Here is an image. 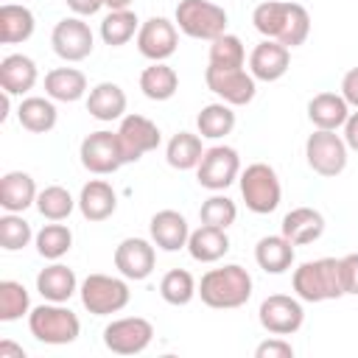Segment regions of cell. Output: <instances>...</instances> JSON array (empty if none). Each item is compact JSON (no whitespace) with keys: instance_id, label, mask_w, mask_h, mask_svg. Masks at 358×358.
Wrapping results in <instances>:
<instances>
[{"instance_id":"cell-33","label":"cell","mask_w":358,"mask_h":358,"mask_svg":"<svg viewBox=\"0 0 358 358\" xmlns=\"http://www.w3.org/2000/svg\"><path fill=\"white\" fill-rule=\"evenodd\" d=\"M140 90L148 101H168L176 95L179 90V76L171 64L165 62H151L143 73H140Z\"/></svg>"},{"instance_id":"cell-38","label":"cell","mask_w":358,"mask_h":358,"mask_svg":"<svg viewBox=\"0 0 358 358\" xmlns=\"http://www.w3.org/2000/svg\"><path fill=\"white\" fill-rule=\"evenodd\" d=\"M199 294V282L193 280V274L187 268H171L162 280H159V296L168 305H187L193 296Z\"/></svg>"},{"instance_id":"cell-4","label":"cell","mask_w":358,"mask_h":358,"mask_svg":"<svg viewBox=\"0 0 358 358\" xmlns=\"http://www.w3.org/2000/svg\"><path fill=\"white\" fill-rule=\"evenodd\" d=\"M28 327L31 336L42 344H73L81 333V322L78 316L64 305V302H42L36 308H31L28 313Z\"/></svg>"},{"instance_id":"cell-29","label":"cell","mask_w":358,"mask_h":358,"mask_svg":"<svg viewBox=\"0 0 358 358\" xmlns=\"http://www.w3.org/2000/svg\"><path fill=\"white\" fill-rule=\"evenodd\" d=\"M294 243L280 232V235H266L255 246V260L266 274H285L294 266Z\"/></svg>"},{"instance_id":"cell-39","label":"cell","mask_w":358,"mask_h":358,"mask_svg":"<svg viewBox=\"0 0 358 358\" xmlns=\"http://www.w3.org/2000/svg\"><path fill=\"white\" fill-rule=\"evenodd\" d=\"M31 313V296L22 282L0 280V322H17Z\"/></svg>"},{"instance_id":"cell-2","label":"cell","mask_w":358,"mask_h":358,"mask_svg":"<svg viewBox=\"0 0 358 358\" xmlns=\"http://www.w3.org/2000/svg\"><path fill=\"white\" fill-rule=\"evenodd\" d=\"M252 274L241 263H227L221 268H210L199 280V296L207 308L232 310L249 302L252 296Z\"/></svg>"},{"instance_id":"cell-30","label":"cell","mask_w":358,"mask_h":358,"mask_svg":"<svg viewBox=\"0 0 358 358\" xmlns=\"http://www.w3.org/2000/svg\"><path fill=\"white\" fill-rule=\"evenodd\" d=\"M187 252H190V257L196 263H215V260H221L229 252L227 229H218V227H210V224H201L199 229H190Z\"/></svg>"},{"instance_id":"cell-16","label":"cell","mask_w":358,"mask_h":358,"mask_svg":"<svg viewBox=\"0 0 358 358\" xmlns=\"http://www.w3.org/2000/svg\"><path fill=\"white\" fill-rule=\"evenodd\" d=\"M176 45H179V28H176V22H171L165 17H151V20L140 22L137 50L148 62H165V59H171L176 53Z\"/></svg>"},{"instance_id":"cell-42","label":"cell","mask_w":358,"mask_h":358,"mask_svg":"<svg viewBox=\"0 0 358 358\" xmlns=\"http://www.w3.org/2000/svg\"><path fill=\"white\" fill-rule=\"evenodd\" d=\"M199 218H201V224L227 229V227L235 224V218H238V207H235V201H232L229 196L213 193L207 201H201V207H199Z\"/></svg>"},{"instance_id":"cell-28","label":"cell","mask_w":358,"mask_h":358,"mask_svg":"<svg viewBox=\"0 0 358 358\" xmlns=\"http://www.w3.org/2000/svg\"><path fill=\"white\" fill-rule=\"evenodd\" d=\"M17 120H20V126L25 129V131H31V134H48L53 126H56V120H59V112H56V103H53V98H42V95H28V98H22L20 101V106H17Z\"/></svg>"},{"instance_id":"cell-22","label":"cell","mask_w":358,"mask_h":358,"mask_svg":"<svg viewBox=\"0 0 358 358\" xmlns=\"http://www.w3.org/2000/svg\"><path fill=\"white\" fill-rule=\"evenodd\" d=\"M350 117V103L344 101L341 92H316L308 101V120L313 129H327L338 131Z\"/></svg>"},{"instance_id":"cell-17","label":"cell","mask_w":358,"mask_h":358,"mask_svg":"<svg viewBox=\"0 0 358 358\" xmlns=\"http://www.w3.org/2000/svg\"><path fill=\"white\" fill-rule=\"evenodd\" d=\"M154 266H157L154 241H145V238H123L115 246V268L120 271V277L140 282V280L151 277Z\"/></svg>"},{"instance_id":"cell-48","label":"cell","mask_w":358,"mask_h":358,"mask_svg":"<svg viewBox=\"0 0 358 358\" xmlns=\"http://www.w3.org/2000/svg\"><path fill=\"white\" fill-rule=\"evenodd\" d=\"M0 358H25V350H22L20 344L3 338V341H0Z\"/></svg>"},{"instance_id":"cell-43","label":"cell","mask_w":358,"mask_h":358,"mask_svg":"<svg viewBox=\"0 0 358 358\" xmlns=\"http://www.w3.org/2000/svg\"><path fill=\"white\" fill-rule=\"evenodd\" d=\"M255 358H294V347L285 341V336H274L255 347Z\"/></svg>"},{"instance_id":"cell-44","label":"cell","mask_w":358,"mask_h":358,"mask_svg":"<svg viewBox=\"0 0 358 358\" xmlns=\"http://www.w3.org/2000/svg\"><path fill=\"white\" fill-rule=\"evenodd\" d=\"M338 268H341V288H344V294L358 296V252H350V255L338 257Z\"/></svg>"},{"instance_id":"cell-5","label":"cell","mask_w":358,"mask_h":358,"mask_svg":"<svg viewBox=\"0 0 358 358\" xmlns=\"http://www.w3.org/2000/svg\"><path fill=\"white\" fill-rule=\"evenodd\" d=\"M238 185H241V199L246 204L249 213L255 215H268L280 207V199H282V185H280V176L277 171L268 165V162H252L241 171L238 176Z\"/></svg>"},{"instance_id":"cell-23","label":"cell","mask_w":358,"mask_h":358,"mask_svg":"<svg viewBox=\"0 0 358 358\" xmlns=\"http://www.w3.org/2000/svg\"><path fill=\"white\" fill-rule=\"evenodd\" d=\"M87 112L101 123L120 120L126 112V92L115 81H101L87 92Z\"/></svg>"},{"instance_id":"cell-9","label":"cell","mask_w":358,"mask_h":358,"mask_svg":"<svg viewBox=\"0 0 358 358\" xmlns=\"http://www.w3.org/2000/svg\"><path fill=\"white\" fill-rule=\"evenodd\" d=\"M78 157H81V165H84L90 173H95V176L115 173L117 168L126 165L123 151H120L117 131H106V129L90 131V134L81 140Z\"/></svg>"},{"instance_id":"cell-12","label":"cell","mask_w":358,"mask_h":358,"mask_svg":"<svg viewBox=\"0 0 358 358\" xmlns=\"http://www.w3.org/2000/svg\"><path fill=\"white\" fill-rule=\"evenodd\" d=\"M241 176V157L232 145H213L204 151L199 168H196V179L201 187L221 193L227 190L235 179Z\"/></svg>"},{"instance_id":"cell-49","label":"cell","mask_w":358,"mask_h":358,"mask_svg":"<svg viewBox=\"0 0 358 358\" xmlns=\"http://www.w3.org/2000/svg\"><path fill=\"white\" fill-rule=\"evenodd\" d=\"M134 0H103V6L109 8V11H120V8H129Z\"/></svg>"},{"instance_id":"cell-8","label":"cell","mask_w":358,"mask_h":358,"mask_svg":"<svg viewBox=\"0 0 358 358\" xmlns=\"http://www.w3.org/2000/svg\"><path fill=\"white\" fill-rule=\"evenodd\" d=\"M347 143L341 134L327 131V129H316L308 140H305V159L308 168L324 179L338 176L347 168Z\"/></svg>"},{"instance_id":"cell-7","label":"cell","mask_w":358,"mask_h":358,"mask_svg":"<svg viewBox=\"0 0 358 358\" xmlns=\"http://www.w3.org/2000/svg\"><path fill=\"white\" fill-rule=\"evenodd\" d=\"M176 28L190 39H207L227 34V11L210 0H179L173 14Z\"/></svg>"},{"instance_id":"cell-6","label":"cell","mask_w":358,"mask_h":358,"mask_svg":"<svg viewBox=\"0 0 358 358\" xmlns=\"http://www.w3.org/2000/svg\"><path fill=\"white\" fill-rule=\"evenodd\" d=\"M81 305L92 316H112L123 310L131 299L126 277H112V274H87L78 285Z\"/></svg>"},{"instance_id":"cell-35","label":"cell","mask_w":358,"mask_h":358,"mask_svg":"<svg viewBox=\"0 0 358 358\" xmlns=\"http://www.w3.org/2000/svg\"><path fill=\"white\" fill-rule=\"evenodd\" d=\"M140 31V20L131 8H120V11H109L101 20V39L109 48H120L126 45L131 36H137Z\"/></svg>"},{"instance_id":"cell-13","label":"cell","mask_w":358,"mask_h":358,"mask_svg":"<svg viewBox=\"0 0 358 358\" xmlns=\"http://www.w3.org/2000/svg\"><path fill=\"white\" fill-rule=\"evenodd\" d=\"M257 319H260L263 330L271 336H294L305 322V308H302L299 296L271 294L260 302Z\"/></svg>"},{"instance_id":"cell-40","label":"cell","mask_w":358,"mask_h":358,"mask_svg":"<svg viewBox=\"0 0 358 358\" xmlns=\"http://www.w3.org/2000/svg\"><path fill=\"white\" fill-rule=\"evenodd\" d=\"M34 229L31 224L22 218V213H6L0 218V246L6 252H20L34 241Z\"/></svg>"},{"instance_id":"cell-41","label":"cell","mask_w":358,"mask_h":358,"mask_svg":"<svg viewBox=\"0 0 358 358\" xmlns=\"http://www.w3.org/2000/svg\"><path fill=\"white\" fill-rule=\"evenodd\" d=\"M246 50L241 36L235 34H221L210 42V64L213 67H243Z\"/></svg>"},{"instance_id":"cell-37","label":"cell","mask_w":358,"mask_h":358,"mask_svg":"<svg viewBox=\"0 0 358 358\" xmlns=\"http://www.w3.org/2000/svg\"><path fill=\"white\" fill-rule=\"evenodd\" d=\"M76 207H78V199H73L70 190L62 185H48L36 196V210L48 221H64Z\"/></svg>"},{"instance_id":"cell-20","label":"cell","mask_w":358,"mask_h":358,"mask_svg":"<svg viewBox=\"0 0 358 358\" xmlns=\"http://www.w3.org/2000/svg\"><path fill=\"white\" fill-rule=\"evenodd\" d=\"M36 62L25 53H8L0 62V90L8 95H25L36 87Z\"/></svg>"},{"instance_id":"cell-11","label":"cell","mask_w":358,"mask_h":358,"mask_svg":"<svg viewBox=\"0 0 358 358\" xmlns=\"http://www.w3.org/2000/svg\"><path fill=\"white\" fill-rule=\"evenodd\" d=\"M151 338H154V324L143 316L112 319L103 327V344L115 355H137V352L148 350Z\"/></svg>"},{"instance_id":"cell-47","label":"cell","mask_w":358,"mask_h":358,"mask_svg":"<svg viewBox=\"0 0 358 358\" xmlns=\"http://www.w3.org/2000/svg\"><path fill=\"white\" fill-rule=\"evenodd\" d=\"M344 129V143H347V148H352V151H358V109L355 112H350V117H347V123L341 126Z\"/></svg>"},{"instance_id":"cell-21","label":"cell","mask_w":358,"mask_h":358,"mask_svg":"<svg viewBox=\"0 0 358 358\" xmlns=\"http://www.w3.org/2000/svg\"><path fill=\"white\" fill-rule=\"evenodd\" d=\"M280 232L294 243V246H308L322 238L324 232V215L313 207H294L291 213L282 215Z\"/></svg>"},{"instance_id":"cell-24","label":"cell","mask_w":358,"mask_h":358,"mask_svg":"<svg viewBox=\"0 0 358 358\" xmlns=\"http://www.w3.org/2000/svg\"><path fill=\"white\" fill-rule=\"evenodd\" d=\"M36 182L25 171H8L0 179V207L6 213H25L31 204H36Z\"/></svg>"},{"instance_id":"cell-32","label":"cell","mask_w":358,"mask_h":358,"mask_svg":"<svg viewBox=\"0 0 358 358\" xmlns=\"http://www.w3.org/2000/svg\"><path fill=\"white\" fill-rule=\"evenodd\" d=\"M204 145H201V134H193V131H176L168 145H165V159L171 168L176 171H193L199 168L201 157H204Z\"/></svg>"},{"instance_id":"cell-3","label":"cell","mask_w":358,"mask_h":358,"mask_svg":"<svg viewBox=\"0 0 358 358\" xmlns=\"http://www.w3.org/2000/svg\"><path fill=\"white\" fill-rule=\"evenodd\" d=\"M294 294L302 302H327L344 296L341 288V268L338 257H319V260H305L294 268Z\"/></svg>"},{"instance_id":"cell-18","label":"cell","mask_w":358,"mask_h":358,"mask_svg":"<svg viewBox=\"0 0 358 358\" xmlns=\"http://www.w3.org/2000/svg\"><path fill=\"white\" fill-rule=\"evenodd\" d=\"M291 67V48L274 42V39H263L260 45H255V50L249 53V73L255 76V81H280Z\"/></svg>"},{"instance_id":"cell-25","label":"cell","mask_w":358,"mask_h":358,"mask_svg":"<svg viewBox=\"0 0 358 358\" xmlns=\"http://www.w3.org/2000/svg\"><path fill=\"white\" fill-rule=\"evenodd\" d=\"M78 210L87 221H106L117 210V193L106 179H90L78 193Z\"/></svg>"},{"instance_id":"cell-15","label":"cell","mask_w":358,"mask_h":358,"mask_svg":"<svg viewBox=\"0 0 358 358\" xmlns=\"http://www.w3.org/2000/svg\"><path fill=\"white\" fill-rule=\"evenodd\" d=\"M50 45H53V53L64 62H84L92 48H95V36L90 31V25L81 20V17H64L53 25V34H50Z\"/></svg>"},{"instance_id":"cell-1","label":"cell","mask_w":358,"mask_h":358,"mask_svg":"<svg viewBox=\"0 0 358 358\" xmlns=\"http://www.w3.org/2000/svg\"><path fill=\"white\" fill-rule=\"evenodd\" d=\"M255 31L263 39H274L285 48H299L310 34V14L299 3L288 0H263L252 11Z\"/></svg>"},{"instance_id":"cell-19","label":"cell","mask_w":358,"mask_h":358,"mask_svg":"<svg viewBox=\"0 0 358 358\" xmlns=\"http://www.w3.org/2000/svg\"><path fill=\"white\" fill-rule=\"evenodd\" d=\"M148 232H151V241H154L157 249H162V252H179V249H187L190 224L176 210H159V213L151 215Z\"/></svg>"},{"instance_id":"cell-45","label":"cell","mask_w":358,"mask_h":358,"mask_svg":"<svg viewBox=\"0 0 358 358\" xmlns=\"http://www.w3.org/2000/svg\"><path fill=\"white\" fill-rule=\"evenodd\" d=\"M341 95L350 103V109H358V67H350L341 78Z\"/></svg>"},{"instance_id":"cell-27","label":"cell","mask_w":358,"mask_h":358,"mask_svg":"<svg viewBox=\"0 0 358 358\" xmlns=\"http://www.w3.org/2000/svg\"><path fill=\"white\" fill-rule=\"evenodd\" d=\"M45 95L62 103H76L87 95V76L76 67H53L45 73Z\"/></svg>"},{"instance_id":"cell-31","label":"cell","mask_w":358,"mask_h":358,"mask_svg":"<svg viewBox=\"0 0 358 358\" xmlns=\"http://www.w3.org/2000/svg\"><path fill=\"white\" fill-rule=\"evenodd\" d=\"M36 20L28 6L20 3H3L0 6V42L3 45H20L34 36Z\"/></svg>"},{"instance_id":"cell-34","label":"cell","mask_w":358,"mask_h":358,"mask_svg":"<svg viewBox=\"0 0 358 358\" xmlns=\"http://www.w3.org/2000/svg\"><path fill=\"white\" fill-rule=\"evenodd\" d=\"M196 129L207 140H221V137L232 134V129H235V112H232V106L224 103V101H215V103L201 106V112L196 115Z\"/></svg>"},{"instance_id":"cell-10","label":"cell","mask_w":358,"mask_h":358,"mask_svg":"<svg viewBox=\"0 0 358 358\" xmlns=\"http://www.w3.org/2000/svg\"><path fill=\"white\" fill-rule=\"evenodd\" d=\"M204 84L213 95H218L229 106H246V103H252V98L257 92L255 76L246 73L243 67H213L210 64L204 70Z\"/></svg>"},{"instance_id":"cell-26","label":"cell","mask_w":358,"mask_h":358,"mask_svg":"<svg viewBox=\"0 0 358 358\" xmlns=\"http://www.w3.org/2000/svg\"><path fill=\"white\" fill-rule=\"evenodd\" d=\"M78 277L70 266L53 260L50 266H45L36 274V291L42 294V299L48 302H67L73 294H78Z\"/></svg>"},{"instance_id":"cell-46","label":"cell","mask_w":358,"mask_h":358,"mask_svg":"<svg viewBox=\"0 0 358 358\" xmlns=\"http://www.w3.org/2000/svg\"><path fill=\"white\" fill-rule=\"evenodd\" d=\"M76 17H92L103 8V0H64Z\"/></svg>"},{"instance_id":"cell-14","label":"cell","mask_w":358,"mask_h":358,"mask_svg":"<svg viewBox=\"0 0 358 358\" xmlns=\"http://www.w3.org/2000/svg\"><path fill=\"white\" fill-rule=\"evenodd\" d=\"M117 140L126 162H137L143 154L159 148V126L145 115H123L117 126Z\"/></svg>"},{"instance_id":"cell-36","label":"cell","mask_w":358,"mask_h":358,"mask_svg":"<svg viewBox=\"0 0 358 358\" xmlns=\"http://www.w3.org/2000/svg\"><path fill=\"white\" fill-rule=\"evenodd\" d=\"M34 243H36L39 257H45V260H62L70 252V246H73V232H70L67 224L50 221V224H45L36 232Z\"/></svg>"}]
</instances>
